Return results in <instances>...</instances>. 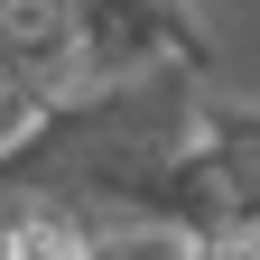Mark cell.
Listing matches in <instances>:
<instances>
[{
	"label": "cell",
	"instance_id": "cell-1",
	"mask_svg": "<svg viewBox=\"0 0 260 260\" xmlns=\"http://www.w3.org/2000/svg\"><path fill=\"white\" fill-rule=\"evenodd\" d=\"M195 65H140V75H103L84 93L19 130L0 177H10V205H56V214H149V186L168 177V158L195 140Z\"/></svg>",
	"mask_w": 260,
	"mask_h": 260
},
{
	"label": "cell",
	"instance_id": "cell-2",
	"mask_svg": "<svg viewBox=\"0 0 260 260\" xmlns=\"http://www.w3.org/2000/svg\"><path fill=\"white\" fill-rule=\"evenodd\" d=\"M140 223L168 233L177 251L260 233V103H205L195 112V140L168 158V177L149 186Z\"/></svg>",
	"mask_w": 260,
	"mask_h": 260
},
{
	"label": "cell",
	"instance_id": "cell-3",
	"mask_svg": "<svg viewBox=\"0 0 260 260\" xmlns=\"http://www.w3.org/2000/svg\"><path fill=\"white\" fill-rule=\"evenodd\" d=\"M10 260H112V242L93 233L84 214H56V205H10Z\"/></svg>",
	"mask_w": 260,
	"mask_h": 260
},
{
	"label": "cell",
	"instance_id": "cell-4",
	"mask_svg": "<svg viewBox=\"0 0 260 260\" xmlns=\"http://www.w3.org/2000/svg\"><path fill=\"white\" fill-rule=\"evenodd\" d=\"M186 260H233V251H214V242H205V251H186Z\"/></svg>",
	"mask_w": 260,
	"mask_h": 260
}]
</instances>
